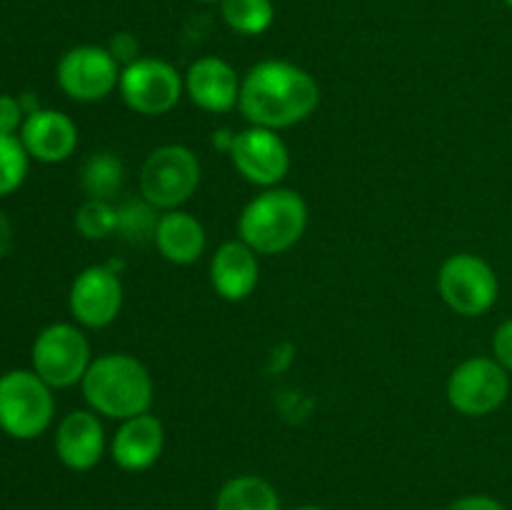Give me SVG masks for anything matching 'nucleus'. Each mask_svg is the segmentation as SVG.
Instances as JSON below:
<instances>
[{
    "instance_id": "nucleus-23",
    "label": "nucleus",
    "mask_w": 512,
    "mask_h": 510,
    "mask_svg": "<svg viewBox=\"0 0 512 510\" xmlns=\"http://www.w3.org/2000/svg\"><path fill=\"white\" fill-rule=\"evenodd\" d=\"M75 225L90 240H103L118 230V208L110 200L88 198L75 213Z\"/></svg>"
},
{
    "instance_id": "nucleus-24",
    "label": "nucleus",
    "mask_w": 512,
    "mask_h": 510,
    "mask_svg": "<svg viewBox=\"0 0 512 510\" xmlns=\"http://www.w3.org/2000/svg\"><path fill=\"white\" fill-rule=\"evenodd\" d=\"M158 210L150 203H128L118 208V230L128 240H145L155 238V228H158Z\"/></svg>"
},
{
    "instance_id": "nucleus-8",
    "label": "nucleus",
    "mask_w": 512,
    "mask_h": 510,
    "mask_svg": "<svg viewBox=\"0 0 512 510\" xmlns=\"http://www.w3.org/2000/svg\"><path fill=\"white\" fill-rule=\"evenodd\" d=\"M185 80L178 70L160 58H138L120 73V98L138 115H165L178 105Z\"/></svg>"
},
{
    "instance_id": "nucleus-31",
    "label": "nucleus",
    "mask_w": 512,
    "mask_h": 510,
    "mask_svg": "<svg viewBox=\"0 0 512 510\" xmlns=\"http://www.w3.org/2000/svg\"><path fill=\"white\" fill-rule=\"evenodd\" d=\"M198 3H223V0H198Z\"/></svg>"
},
{
    "instance_id": "nucleus-11",
    "label": "nucleus",
    "mask_w": 512,
    "mask_h": 510,
    "mask_svg": "<svg viewBox=\"0 0 512 510\" xmlns=\"http://www.w3.org/2000/svg\"><path fill=\"white\" fill-rule=\"evenodd\" d=\"M230 160L248 183L260 185V188H275L290 170L288 145L280 138L278 130L258 128V125L235 133Z\"/></svg>"
},
{
    "instance_id": "nucleus-25",
    "label": "nucleus",
    "mask_w": 512,
    "mask_h": 510,
    "mask_svg": "<svg viewBox=\"0 0 512 510\" xmlns=\"http://www.w3.org/2000/svg\"><path fill=\"white\" fill-rule=\"evenodd\" d=\"M23 105L13 95H0V135H15L23 128Z\"/></svg>"
},
{
    "instance_id": "nucleus-7",
    "label": "nucleus",
    "mask_w": 512,
    "mask_h": 510,
    "mask_svg": "<svg viewBox=\"0 0 512 510\" xmlns=\"http://www.w3.org/2000/svg\"><path fill=\"white\" fill-rule=\"evenodd\" d=\"M90 363V343L78 325L53 323L33 343V370L50 388L83 383Z\"/></svg>"
},
{
    "instance_id": "nucleus-21",
    "label": "nucleus",
    "mask_w": 512,
    "mask_h": 510,
    "mask_svg": "<svg viewBox=\"0 0 512 510\" xmlns=\"http://www.w3.org/2000/svg\"><path fill=\"white\" fill-rule=\"evenodd\" d=\"M125 180V168L113 153H95L83 168V188L93 200H113Z\"/></svg>"
},
{
    "instance_id": "nucleus-5",
    "label": "nucleus",
    "mask_w": 512,
    "mask_h": 510,
    "mask_svg": "<svg viewBox=\"0 0 512 510\" xmlns=\"http://www.w3.org/2000/svg\"><path fill=\"white\" fill-rule=\"evenodd\" d=\"M200 185L198 155L185 145H163L145 158L140 170V193L155 210H178Z\"/></svg>"
},
{
    "instance_id": "nucleus-22",
    "label": "nucleus",
    "mask_w": 512,
    "mask_h": 510,
    "mask_svg": "<svg viewBox=\"0 0 512 510\" xmlns=\"http://www.w3.org/2000/svg\"><path fill=\"white\" fill-rule=\"evenodd\" d=\"M28 150L15 135H0V195H10L28 175Z\"/></svg>"
},
{
    "instance_id": "nucleus-17",
    "label": "nucleus",
    "mask_w": 512,
    "mask_h": 510,
    "mask_svg": "<svg viewBox=\"0 0 512 510\" xmlns=\"http://www.w3.org/2000/svg\"><path fill=\"white\" fill-rule=\"evenodd\" d=\"M258 253L243 240H228L210 258V283L223 300L240 303L258 288Z\"/></svg>"
},
{
    "instance_id": "nucleus-10",
    "label": "nucleus",
    "mask_w": 512,
    "mask_h": 510,
    "mask_svg": "<svg viewBox=\"0 0 512 510\" xmlns=\"http://www.w3.org/2000/svg\"><path fill=\"white\" fill-rule=\"evenodd\" d=\"M120 73V63L108 48L75 45L60 58L55 78L68 98L78 103H98L118 88Z\"/></svg>"
},
{
    "instance_id": "nucleus-4",
    "label": "nucleus",
    "mask_w": 512,
    "mask_h": 510,
    "mask_svg": "<svg viewBox=\"0 0 512 510\" xmlns=\"http://www.w3.org/2000/svg\"><path fill=\"white\" fill-rule=\"evenodd\" d=\"M55 403L50 385L35 370L0 375V430L10 438L33 440L53 423Z\"/></svg>"
},
{
    "instance_id": "nucleus-3",
    "label": "nucleus",
    "mask_w": 512,
    "mask_h": 510,
    "mask_svg": "<svg viewBox=\"0 0 512 510\" xmlns=\"http://www.w3.org/2000/svg\"><path fill=\"white\" fill-rule=\"evenodd\" d=\"M308 228V203L290 188H265L243 208L238 235L258 255H278L293 248Z\"/></svg>"
},
{
    "instance_id": "nucleus-16",
    "label": "nucleus",
    "mask_w": 512,
    "mask_h": 510,
    "mask_svg": "<svg viewBox=\"0 0 512 510\" xmlns=\"http://www.w3.org/2000/svg\"><path fill=\"white\" fill-rule=\"evenodd\" d=\"M103 450L105 433L98 413L73 410L60 420L58 433H55V453L65 468L78 470V473L95 468L103 458Z\"/></svg>"
},
{
    "instance_id": "nucleus-13",
    "label": "nucleus",
    "mask_w": 512,
    "mask_h": 510,
    "mask_svg": "<svg viewBox=\"0 0 512 510\" xmlns=\"http://www.w3.org/2000/svg\"><path fill=\"white\" fill-rule=\"evenodd\" d=\"M185 93L205 113H230L238 105L240 80L228 60L198 58L185 73Z\"/></svg>"
},
{
    "instance_id": "nucleus-32",
    "label": "nucleus",
    "mask_w": 512,
    "mask_h": 510,
    "mask_svg": "<svg viewBox=\"0 0 512 510\" xmlns=\"http://www.w3.org/2000/svg\"><path fill=\"white\" fill-rule=\"evenodd\" d=\"M505 3H508V5H510V8H512V0H505Z\"/></svg>"
},
{
    "instance_id": "nucleus-26",
    "label": "nucleus",
    "mask_w": 512,
    "mask_h": 510,
    "mask_svg": "<svg viewBox=\"0 0 512 510\" xmlns=\"http://www.w3.org/2000/svg\"><path fill=\"white\" fill-rule=\"evenodd\" d=\"M493 358L503 365L505 370H512V318L498 325L493 335Z\"/></svg>"
},
{
    "instance_id": "nucleus-28",
    "label": "nucleus",
    "mask_w": 512,
    "mask_h": 510,
    "mask_svg": "<svg viewBox=\"0 0 512 510\" xmlns=\"http://www.w3.org/2000/svg\"><path fill=\"white\" fill-rule=\"evenodd\" d=\"M445 510H505V505L490 495H465V498L450 503Z\"/></svg>"
},
{
    "instance_id": "nucleus-1",
    "label": "nucleus",
    "mask_w": 512,
    "mask_h": 510,
    "mask_svg": "<svg viewBox=\"0 0 512 510\" xmlns=\"http://www.w3.org/2000/svg\"><path fill=\"white\" fill-rule=\"evenodd\" d=\"M320 103L313 75L290 60H260L240 80L238 108L250 125L285 130L303 123Z\"/></svg>"
},
{
    "instance_id": "nucleus-30",
    "label": "nucleus",
    "mask_w": 512,
    "mask_h": 510,
    "mask_svg": "<svg viewBox=\"0 0 512 510\" xmlns=\"http://www.w3.org/2000/svg\"><path fill=\"white\" fill-rule=\"evenodd\" d=\"M295 510H325V508H320V505H303V508H295Z\"/></svg>"
},
{
    "instance_id": "nucleus-15",
    "label": "nucleus",
    "mask_w": 512,
    "mask_h": 510,
    "mask_svg": "<svg viewBox=\"0 0 512 510\" xmlns=\"http://www.w3.org/2000/svg\"><path fill=\"white\" fill-rule=\"evenodd\" d=\"M165 448V428L155 415L143 413L120 423L113 443H110V455L115 465L128 473H140L158 463Z\"/></svg>"
},
{
    "instance_id": "nucleus-20",
    "label": "nucleus",
    "mask_w": 512,
    "mask_h": 510,
    "mask_svg": "<svg viewBox=\"0 0 512 510\" xmlns=\"http://www.w3.org/2000/svg\"><path fill=\"white\" fill-rule=\"evenodd\" d=\"M225 25L238 35H263L275 20L273 0H223Z\"/></svg>"
},
{
    "instance_id": "nucleus-14",
    "label": "nucleus",
    "mask_w": 512,
    "mask_h": 510,
    "mask_svg": "<svg viewBox=\"0 0 512 510\" xmlns=\"http://www.w3.org/2000/svg\"><path fill=\"white\" fill-rule=\"evenodd\" d=\"M20 140L30 158L38 163H63L78 148V128L65 113L53 108H38L25 115Z\"/></svg>"
},
{
    "instance_id": "nucleus-27",
    "label": "nucleus",
    "mask_w": 512,
    "mask_h": 510,
    "mask_svg": "<svg viewBox=\"0 0 512 510\" xmlns=\"http://www.w3.org/2000/svg\"><path fill=\"white\" fill-rule=\"evenodd\" d=\"M108 50H110V53H113V58L118 60V63H123V65H130V63H133V60L140 58V55H138V50H140L138 40H135L130 33H118V35H115V38L110 40Z\"/></svg>"
},
{
    "instance_id": "nucleus-29",
    "label": "nucleus",
    "mask_w": 512,
    "mask_h": 510,
    "mask_svg": "<svg viewBox=\"0 0 512 510\" xmlns=\"http://www.w3.org/2000/svg\"><path fill=\"white\" fill-rule=\"evenodd\" d=\"M10 240H13V228H10L8 218H5L3 210H0V258H3L5 253H8Z\"/></svg>"
},
{
    "instance_id": "nucleus-2",
    "label": "nucleus",
    "mask_w": 512,
    "mask_h": 510,
    "mask_svg": "<svg viewBox=\"0 0 512 510\" xmlns=\"http://www.w3.org/2000/svg\"><path fill=\"white\" fill-rule=\"evenodd\" d=\"M80 385L93 413L120 423L150 413L153 405V378L148 368L128 353H108L95 358Z\"/></svg>"
},
{
    "instance_id": "nucleus-18",
    "label": "nucleus",
    "mask_w": 512,
    "mask_h": 510,
    "mask_svg": "<svg viewBox=\"0 0 512 510\" xmlns=\"http://www.w3.org/2000/svg\"><path fill=\"white\" fill-rule=\"evenodd\" d=\"M153 243L158 245L160 255L168 263L193 265L203 255L208 238H205L203 223L195 215L178 208L160 215Z\"/></svg>"
},
{
    "instance_id": "nucleus-9",
    "label": "nucleus",
    "mask_w": 512,
    "mask_h": 510,
    "mask_svg": "<svg viewBox=\"0 0 512 510\" xmlns=\"http://www.w3.org/2000/svg\"><path fill=\"white\" fill-rule=\"evenodd\" d=\"M510 375L495 358H468L450 373L448 403L458 413L480 418L490 415L508 400Z\"/></svg>"
},
{
    "instance_id": "nucleus-12",
    "label": "nucleus",
    "mask_w": 512,
    "mask_h": 510,
    "mask_svg": "<svg viewBox=\"0 0 512 510\" xmlns=\"http://www.w3.org/2000/svg\"><path fill=\"white\" fill-rule=\"evenodd\" d=\"M68 305L83 328H105L123 308V283L110 265H90L75 275Z\"/></svg>"
},
{
    "instance_id": "nucleus-19",
    "label": "nucleus",
    "mask_w": 512,
    "mask_h": 510,
    "mask_svg": "<svg viewBox=\"0 0 512 510\" xmlns=\"http://www.w3.org/2000/svg\"><path fill=\"white\" fill-rule=\"evenodd\" d=\"M215 510H280V498L265 478L238 475L220 488Z\"/></svg>"
},
{
    "instance_id": "nucleus-6",
    "label": "nucleus",
    "mask_w": 512,
    "mask_h": 510,
    "mask_svg": "<svg viewBox=\"0 0 512 510\" xmlns=\"http://www.w3.org/2000/svg\"><path fill=\"white\" fill-rule=\"evenodd\" d=\"M438 290L450 310L475 318L493 308L500 283L488 260L475 253H455L440 265Z\"/></svg>"
}]
</instances>
